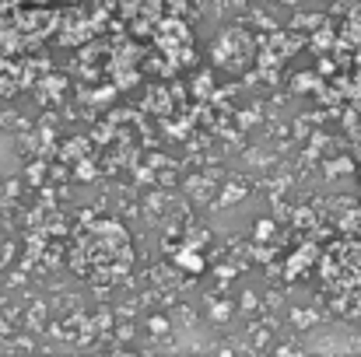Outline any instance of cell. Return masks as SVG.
<instances>
[{
	"label": "cell",
	"instance_id": "obj_1",
	"mask_svg": "<svg viewBox=\"0 0 361 357\" xmlns=\"http://www.w3.org/2000/svg\"><path fill=\"white\" fill-rule=\"evenodd\" d=\"M71 266L95 287L123 284L133 270V245L126 228L120 221H88L71 245Z\"/></svg>",
	"mask_w": 361,
	"mask_h": 357
}]
</instances>
